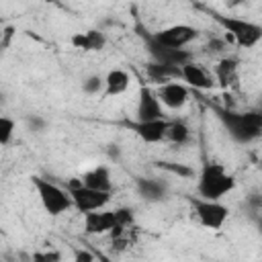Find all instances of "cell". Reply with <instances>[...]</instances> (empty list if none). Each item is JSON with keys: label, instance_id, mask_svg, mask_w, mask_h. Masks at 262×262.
Returning <instances> with one entry per match:
<instances>
[{"label": "cell", "instance_id": "30bf717a", "mask_svg": "<svg viewBox=\"0 0 262 262\" xmlns=\"http://www.w3.org/2000/svg\"><path fill=\"white\" fill-rule=\"evenodd\" d=\"M168 127H170V121L168 119H158V121H147V123H139V121H133L129 123V129L145 143H160L166 139V133H168Z\"/></svg>", "mask_w": 262, "mask_h": 262}, {"label": "cell", "instance_id": "7a4b0ae2", "mask_svg": "<svg viewBox=\"0 0 262 262\" xmlns=\"http://www.w3.org/2000/svg\"><path fill=\"white\" fill-rule=\"evenodd\" d=\"M235 178L217 162H205L196 178V190L205 201H221L235 188Z\"/></svg>", "mask_w": 262, "mask_h": 262}, {"label": "cell", "instance_id": "9c48e42d", "mask_svg": "<svg viewBox=\"0 0 262 262\" xmlns=\"http://www.w3.org/2000/svg\"><path fill=\"white\" fill-rule=\"evenodd\" d=\"M147 51L154 57V61L164 63V66H172V68H182L186 63L192 61V53L188 49H172V47H164L154 43L151 39H147Z\"/></svg>", "mask_w": 262, "mask_h": 262}, {"label": "cell", "instance_id": "4fadbf2b", "mask_svg": "<svg viewBox=\"0 0 262 262\" xmlns=\"http://www.w3.org/2000/svg\"><path fill=\"white\" fill-rule=\"evenodd\" d=\"M180 72H182V80H184L188 86L196 88V90H211V88L215 86V82H213V78L209 76V72H207L203 66L194 63V61L182 66Z\"/></svg>", "mask_w": 262, "mask_h": 262}, {"label": "cell", "instance_id": "f1b7e54d", "mask_svg": "<svg viewBox=\"0 0 262 262\" xmlns=\"http://www.w3.org/2000/svg\"><path fill=\"white\" fill-rule=\"evenodd\" d=\"M256 227H258V233L262 235V217H258V219H256Z\"/></svg>", "mask_w": 262, "mask_h": 262}, {"label": "cell", "instance_id": "6da1fadb", "mask_svg": "<svg viewBox=\"0 0 262 262\" xmlns=\"http://www.w3.org/2000/svg\"><path fill=\"white\" fill-rule=\"evenodd\" d=\"M213 113L229 133V137L237 143H252L262 137V113L258 111H231L227 106H213Z\"/></svg>", "mask_w": 262, "mask_h": 262}, {"label": "cell", "instance_id": "603a6c76", "mask_svg": "<svg viewBox=\"0 0 262 262\" xmlns=\"http://www.w3.org/2000/svg\"><path fill=\"white\" fill-rule=\"evenodd\" d=\"M33 262H61V252L59 250H41V252H35Z\"/></svg>", "mask_w": 262, "mask_h": 262}, {"label": "cell", "instance_id": "cb8c5ba5", "mask_svg": "<svg viewBox=\"0 0 262 262\" xmlns=\"http://www.w3.org/2000/svg\"><path fill=\"white\" fill-rule=\"evenodd\" d=\"M158 166L164 168V170H170V172H174V174H180V176H192V174H194L190 168L178 166V164H172V162H158Z\"/></svg>", "mask_w": 262, "mask_h": 262}, {"label": "cell", "instance_id": "4316f807", "mask_svg": "<svg viewBox=\"0 0 262 262\" xmlns=\"http://www.w3.org/2000/svg\"><path fill=\"white\" fill-rule=\"evenodd\" d=\"M248 203H250V207H252L254 211H260V209H262V194H252V196L248 199Z\"/></svg>", "mask_w": 262, "mask_h": 262}, {"label": "cell", "instance_id": "5b68a950", "mask_svg": "<svg viewBox=\"0 0 262 262\" xmlns=\"http://www.w3.org/2000/svg\"><path fill=\"white\" fill-rule=\"evenodd\" d=\"M74 201V207L86 215V213H92V211H100L104 209L108 203H111V192H102V190H94V188H88L82 178H72L68 182V188H66Z\"/></svg>", "mask_w": 262, "mask_h": 262}, {"label": "cell", "instance_id": "8992f818", "mask_svg": "<svg viewBox=\"0 0 262 262\" xmlns=\"http://www.w3.org/2000/svg\"><path fill=\"white\" fill-rule=\"evenodd\" d=\"M192 213L196 221L207 229H221L229 217V209L221 201H205V199H192Z\"/></svg>", "mask_w": 262, "mask_h": 262}, {"label": "cell", "instance_id": "5bb4252c", "mask_svg": "<svg viewBox=\"0 0 262 262\" xmlns=\"http://www.w3.org/2000/svg\"><path fill=\"white\" fill-rule=\"evenodd\" d=\"M135 188H137L139 196L143 201H149V203L162 201L166 196V192H168V186L160 178H137L135 180Z\"/></svg>", "mask_w": 262, "mask_h": 262}, {"label": "cell", "instance_id": "2e32d148", "mask_svg": "<svg viewBox=\"0 0 262 262\" xmlns=\"http://www.w3.org/2000/svg\"><path fill=\"white\" fill-rule=\"evenodd\" d=\"M82 182L88 188L94 190H102V192H111L113 190V180H111V170L106 166H94L92 170L82 174Z\"/></svg>", "mask_w": 262, "mask_h": 262}, {"label": "cell", "instance_id": "277c9868", "mask_svg": "<svg viewBox=\"0 0 262 262\" xmlns=\"http://www.w3.org/2000/svg\"><path fill=\"white\" fill-rule=\"evenodd\" d=\"M31 182H33V186L39 194L41 207L45 209L47 215L57 217V215H61V213H66L74 207V201H72L70 192L63 190L61 186H57L55 182H51L47 178H41V176H33Z\"/></svg>", "mask_w": 262, "mask_h": 262}, {"label": "cell", "instance_id": "83f0119b", "mask_svg": "<svg viewBox=\"0 0 262 262\" xmlns=\"http://www.w3.org/2000/svg\"><path fill=\"white\" fill-rule=\"evenodd\" d=\"M94 254H96V262H113L104 252H98V250H94Z\"/></svg>", "mask_w": 262, "mask_h": 262}, {"label": "cell", "instance_id": "ffe728a7", "mask_svg": "<svg viewBox=\"0 0 262 262\" xmlns=\"http://www.w3.org/2000/svg\"><path fill=\"white\" fill-rule=\"evenodd\" d=\"M166 139H168L170 143H174V145H184V143H188V139H190V127L186 125V121H182V119L170 121Z\"/></svg>", "mask_w": 262, "mask_h": 262}, {"label": "cell", "instance_id": "ba28073f", "mask_svg": "<svg viewBox=\"0 0 262 262\" xmlns=\"http://www.w3.org/2000/svg\"><path fill=\"white\" fill-rule=\"evenodd\" d=\"M162 106H164V104L160 102L158 92H154L149 86H141V88H139V96H137L135 121H139V123H147V121L166 119Z\"/></svg>", "mask_w": 262, "mask_h": 262}, {"label": "cell", "instance_id": "d4e9b609", "mask_svg": "<svg viewBox=\"0 0 262 262\" xmlns=\"http://www.w3.org/2000/svg\"><path fill=\"white\" fill-rule=\"evenodd\" d=\"M74 262H96V254H94V250L76 248L74 250Z\"/></svg>", "mask_w": 262, "mask_h": 262}, {"label": "cell", "instance_id": "484cf974", "mask_svg": "<svg viewBox=\"0 0 262 262\" xmlns=\"http://www.w3.org/2000/svg\"><path fill=\"white\" fill-rule=\"evenodd\" d=\"M14 33H16V29H14L12 25H6V27L2 29V39H0V45H2V49H6V47L10 45V39L14 37Z\"/></svg>", "mask_w": 262, "mask_h": 262}, {"label": "cell", "instance_id": "ac0fdd59", "mask_svg": "<svg viewBox=\"0 0 262 262\" xmlns=\"http://www.w3.org/2000/svg\"><path fill=\"white\" fill-rule=\"evenodd\" d=\"M182 68H172V66H164V63H158V61H151L145 66V72L147 76L154 80V82H162V84H168V82H176L182 78Z\"/></svg>", "mask_w": 262, "mask_h": 262}, {"label": "cell", "instance_id": "3957f363", "mask_svg": "<svg viewBox=\"0 0 262 262\" xmlns=\"http://www.w3.org/2000/svg\"><path fill=\"white\" fill-rule=\"evenodd\" d=\"M213 18L225 29L227 33V41L231 39L237 47L244 49H252L262 41V25L246 20V18H237V16H225L219 12H213Z\"/></svg>", "mask_w": 262, "mask_h": 262}, {"label": "cell", "instance_id": "7c38bea8", "mask_svg": "<svg viewBox=\"0 0 262 262\" xmlns=\"http://www.w3.org/2000/svg\"><path fill=\"white\" fill-rule=\"evenodd\" d=\"M158 98L166 108L178 111L188 102L190 92L182 82H168V84H162L158 88Z\"/></svg>", "mask_w": 262, "mask_h": 262}, {"label": "cell", "instance_id": "e0dca14e", "mask_svg": "<svg viewBox=\"0 0 262 262\" xmlns=\"http://www.w3.org/2000/svg\"><path fill=\"white\" fill-rule=\"evenodd\" d=\"M129 74L125 70H111L104 76V96H119L129 88Z\"/></svg>", "mask_w": 262, "mask_h": 262}, {"label": "cell", "instance_id": "d6986e66", "mask_svg": "<svg viewBox=\"0 0 262 262\" xmlns=\"http://www.w3.org/2000/svg\"><path fill=\"white\" fill-rule=\"evenodd\" d=\"M215 78H217V82L223 88H227L229 84H233L237 80V59H233V57L219 59V63L215 66Z\"/></svg>", "mask_w": 262, "mask_h": 262}, {"label": "cell", "instance_id": "9a60e30c", "mask_svg": "<svg viewBox=\"0 0 262 262\" xmlns=\"http://www.w3.org/2000/svg\"><path fill=\"white\" fill-rule=\"evenodd\" d=\"M70 43L82 51H100L106 45V37H104V33L92 29V31H84V33H74Z\"/></svg>", "mask_w": 262, "mask_h": 262}, {"label": "cell", "instance_id": "44dd1931", "mask_svg": "<svg viewBox=\"0 0 262 262\" xmlns=\"http://www.w3.org/2000/svg\"><path fill=\"white\" fill-rule=\"evenodd\" d=\"M82 92L88 94V96H96V94H104V78L98 76V74H92L88 76L84 82H82Z\"/></svg>", "mask_w": 262, "mask_h": 262}, {"label": "cell", "instance_id": "52a82bcc", "mask_svg": "<svg viewBox=\"0 0 262 262\" xmlns=\"http://www.w3.org/2000/svg\"><path fill=\"white\" fill-rule=\"evenodd\" d=\"M199 37V31L190 25H172V27H166L162 31H156L151 33L147 39H151L154 43L158 45H164V47H172V49H184L186 45H190L194 39Z\"/></svg>", "mask_w": 262, "mask_h": 262}, {"label": "cell", "instance_id": "7402d4cb", "mask_svg": "<svg viewBox=\"0 0 262 262\" xmlns=\"http://www.w3.org/2000/svg\"><path fill=\"white\" fill-rule=\"evenodd\" d=\"M16 123L10 117H0V145H8L12 141Z\"/></svg>", "mask_w": 262, "mask_h": 262}, {"label": "cell", "instance_id": "8fae6325", "mask_svg": "<svg viewBox=\"0 0 262 262\" xmlns=\"http://www.w3.org/2000/svg\"><path fill=\"white\" fill-rule=\"evenodd\" d=\"M117 229V215L115 211H92L84 215V231L88 235H102L113 233Z\"/></svg>", "mask_w": 262, "mask_h": 262}]
</instances>
